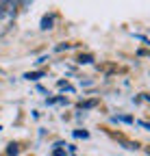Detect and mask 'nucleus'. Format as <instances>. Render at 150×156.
Segmentation results:
<instances>
[{
	"label": "nucleus",
	"instance_id": "nucleus-3",
	"mask_svg": "<svg viewBox=\"0 0 150 156\" xmlns=\"http://www.w3.org/2000/svg\"><path fill=\"white\" fill-rule=\"evenodd\" d=\"M91 61H93L91 54H81V56H79V63H91Z\"/></svg>",
	"mask_w": 150,
	"mask_h": 156
},
{
	"label": "nucleus",
	"instance_id": "nucleus-6",
	"mask_svg": "<svg viewBox=\"0 0 150 156\" xmlns=\"http://www.w3.org/2000/svg\"><path fill=\"white\" fill-rule=\"evenodd\" d=\"M91 106H96V102H93V100H91V102H85V104H81V108H91Z\"/></svg>",
	"mask_w": 150,
	"mask_h": 156
},
{
	"label": "nucleus",
	"instance_id": "nucleus-2",
	"mask_svg": "<svg viewBox=\"0 0 150 156\" xmlns=\"http://www.w3.org/2000/svg\"><path fill=\"white\" fill-rule=\"evenodd\" d=\"M17 152H20V147H17V143H11L9 150H7V156H15Z\"/></svg>",
	"mask_w": 150,
	"mask_h": 156
},
{
	"label": "nucleus",
	"instance_id": "nucleus-8",
	"mask_svg": "<svg viewBox=\"0 0 150 156\" xmlns=\"http://www.w3.org/2000/svg\"><path fill=\"white\" fill-rule=\"evenodd\" d=\"M139 124H141L144 128H148V130H150V124H146V122H139Z\"/></svg>",
	"mask_w": 150,
	"mask_h": 156
},
{
	"label": "nucleus",
	"instance_id": "nucleus-5",
	"mask_svg": "<svg viewBox=\"0 0 150 156\" xmlns=\"http://www.w3.org/2000/svg\"><path fill=\"white\" fill-rule=\"evenodd\" d=\"M74 134H76V136H83V139H87V136H89V134H87L85 130H76V132H74Z\"/></svg>",
	"mask_w": 150,
	"mask_h": 156
},
{
	"label": "nucleus",
	"instance_id": "nucleus-7",
	"mask_svg": "<svg viewBox=\"0 0 150 156\" xmlns=\"http://www.w3.org/2000/svg\"><path fill=\"white\" fill-rule=\"evenodd\" d=\"M5 15H7V9H5L2 2H0V17H5Z\"/></svg>",
	"mask_w": 150,
	"mask_h": 156
},
{
	"label": "nucleus",
	"instance_id": "nucleus-4",
	"mask_svg": "<svg viewBox=\"0 0 150 156\" xmlns=\"http://www.w3.org/2000/svg\"><path fill=\"white\" fill-rule=\"evenodd\" d=\"M42 76H44V72H33V74H26L28 80H37V78H42Z\"/></svg>",
	"mask_w": 150,
	"mask_h": 156
},
{
	"label": "nucleus",
	"instance_id": "nucleus-1",
	"mask_svg": "<svg viewBox=\"0 0 150 156\" xmlns=\"http://www.w3.org/2000/svg\"><path fill=\"white\" fill-rule=\"evenodd\" d=\"M52 24H54V17L52 15H44L42 17V30H50Z\"/></svg>",
	"mask_w": 150,
	"mask_h": 156
}]
</instances>
